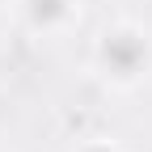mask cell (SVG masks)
Listing matches in <instances>:
<instances>
[{
  "instance_id": "obj_1",
  "label": "cell",
  "mask_w": 152,
  "mask_h": 152,
  "mask_svg": "<svg viewBox=\"0 0 152 152\" xmlns=\"http://www.w3.org/2000/svg\"><path fill=\"white\" fill-rule=\"evenodd\" d=\"M93 68L110 89H135L152 72V38L135 21H114L93 42Z\"/></svg>"
},
{
  "instance_id": "obj_3",
  "label": "cell",
  "mask_w": 152,
  "mask_h": 152,
  "mask_svg": "<svg viewBox=\"0 0 152 152\" xmlns=\"http://www.w3.org/2000/svg\"><path fill=\"white\" fill-rule=\"evenodd\" d=\"M13 17H17V9H13V0H0V42H4V34L13 30Z\"/></svg>"
},
{
  "instance_id": "obj_2",
  "label": "cell",
  "mask_w": 152,
  "mask_h": 152,
  "mask_svg": "<svg viewBox=\"0 0 152 152\" xmlns=\"http://www.w3.org/2000/svg\"><path fill=\"white\" fill-rule=\"evenodd\" d=\"M21 26L38 38H64L80 21V0H13Z\"/></svg>"
},
{
  "instance_id": "obj_4",
  "label": "cell",
  "mask_w": 152,
  "mask_h": 152,
  "mask_svg": "<svg viewBox=\"0 0 152 152\" xmlns=\"http://www.w3.org/2000/svg\"><path fill=\"white\" fill-rule=\"evenodd\" d=\"M80 152H118V148H114V144H106V140H93V144H85Z\"/></svg>"
}]
</instances>
